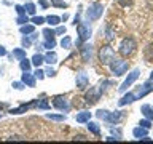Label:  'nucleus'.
I'll return each instance as SVG.
<instances>
[{
  "mask_svg": "<svg viewBox=\"0 0 153 144\" xmlns=\"http://www.w3.org/2000/svg\"><path fill=\"white\" fill-rule=\"evenodd\" d=\"M136 48H137L136 40H134L132 37H126L121 43H120V55L128 58V56H131L132 53L136 51Z\"/></svg>",
  "mask_w": 153,
  "mask_h": 144,
  "instance_id": "nucleus-1",
  "label": "nucleus"
},
{
  "mask_svg": "<svg viewBox=\"0 0 153 144\" xmlns=\"http://www.w3.org/2000/svg\"><path fill=\"white\" fill-rule=\"evenodd\" d=\"M115 59V51L110 45H104L99 50V61L104 66H110V62Z\"/></svg>",
  "mask_w": 153,
  "mask_h": 144,
  "instance_id": "nucleus-2",
  "label": "nucleus"
},
{
  "mask_svg": "<svg viewBox=\"0 0 153 144\" xmlns=\"http://www.w3.org/2000/svg\"><path fill=\"white\" fill-rule=\"evenodd\" d=\"M102 13H104L102 3L96 2L93 5H89V8L86 10V19H88V21H96V19H99L102 16Z\"/></svg>",
  "mask_w": 153,
  "mask_h": 144,
  "instance_id": "nucleus-3",
  "label": "nucleus"
},
{
  "mask_svg": "<svg viewBox=\"0 0 153 144\" xmlns=\"http://www.w3.org/2000/svg\"><path fill=\"white\" fill-rule=\"evenodd\" d=\"M128 67H129V62L123 61V59H113L110 62V69H112L115 75H123L128 70Z\"/></svg>",
  "mask_w": 153,
  "mask_h": 144,
  "instance_id": "nucleus-4",
  "label": "nucleus"
},
{
  "mask_svg": "<svg viewBox=\"0 0 153 144\" xmlns=\"http://www.w3.org/2000/svg\"><path fill=\"white\" fill-rule=\"evenodd\" d=\"M76 32H78V40H76V45H83V43L91 37V29L86 26V24H78L76 26Z\"/></svg>",
  "mask_w": 153,
  "mask_h": 144,
  "instance_id": "nucleus-5",
  "label": "nucleus"
},
{
  "mask_svg": "<svg viewBox=\"0 0 153 144\" xmlns=\"http://www.w3.org/2000/svg\"><path fill=\"white\" fill-rule=\"evenodd\" d=\"M139 74H140V70H139V69H134L131 74L126 77V80H124L123 83H121V86H120V91H126V90H128V86H131L134 82L139 79Z\"/></svg>",
  "mask_w": 153,
  "mask_h": 144,
  "instance_id": "nucleus-6",
  "label": "nucleus"
},
{
  "mask_svg": "<svg viewBox=\"0 0 153 144\" xmlns=\"http://www.w3.org/2000/svg\"><path fill=\"white\" fill-rule=\"evenodd\" d=\"M53 106H54L57 110H61V112H67V110L70 109V106H69V103H67V99L64 96H54V98H53Z\"/></svg>",
  "mask_w": 153,
  "mask_h": 144,
  "instance_id": "nucleus-7",
  "label": "nucleus"
},
{
  "mask_svg": "<svg viewBox=\"0 0 153 144\" xmlns=\"http://www.w3.org/2000/svg\"><path fill=\"white\" fill-rule=\"evenodd\" d=\"M80 56L83 62H89L91 61V56H93V46H91V43H83L80 48Z\"/></svg>",
  "mask_w": 153,
  "mask_h": 144,
  "instance_id": "nucleus-8",
  "label": "nucleus"
},
{
  "mask_svg": "<svg viewBox=\"0 0 153 144\" xmlns=\"http://www.w3.org/2000/svg\"><path fill=\"white\" fill-rule=\"evenodd\" d=\"M99 90H96V88H89V91L85 94V103L86 104H89V106H93L96 104L99 101Z\"/></svg>",
  "mask_w": 153,
  "mask_h": 144,
  "instance_id": "nucleus-9",
  "label": "nucleus"
},
{
  "mask_svg": "<svg viewBox=\"0 0 153 144\" xmlns=\"http://www.w3.org/2000/svg\"><path fill=\"white\" fill-rule=\"evenodd\" d=\"M21 80H22L24 85H26V86H30V88H33V86L37 85V77L33 75V74H30V70H24Z\"/></svg>",
  "mask_w": 153,
  "mask_h": 144,
  "instance_id": "nucleus-10",
  "label": "nucleus"
},
{
  "mask_svg": "<svg viewBox=\"0 0 153 144\" xmlns=\"http://www.w3.org/2000/svg\"><path fill=\"white\" fill-rule=\"evenodd\" d=\"M76 88L78 90H85L86 86L89 85V77L86 75V72H80V74H76Z\"/></svg>",
  "mask_w": 153,
  "mask_h": 144,
  "instance_id": "nucleus-11",
  "label": "nucleus"
},
{
  "mask_svg": "<svg viewBox=\"0 0 153 144\" xmlns=\"http://www.w3.org/2000/svg\"><path fill=\"white\" fill-rule=\"evenodd\" d=\"M152 90H153V86H152V82H150V80H148V82H145V83H143V85L140 86V88H139V91H137V93H134V94H136V99H139V98H143V96H145V94H148Z\"/></svg>",
  "mask_w": 153,
  "mask_h": 144,
  "instance_id": "nucleus-12",
  "label": "nucleus"
},
{
  "mask_svg": "<svg viewBox=\"0 0 153 144\" xmlns=\"http://www.w3.org/2000/svg\"><path fill=\"white\" fill-rule=\"evenodd\" d=\"M37 103H38V99H33L32 103L22 104V106H19V107H16V109H11V110H10V114H22V112H26L27 109L33 107V106H35V107H37Z\"/></svg>",
  "mask_w": 153,
  "mask_h": 144,
  "instance_id": "nucleus-13",
  "label": "nucleus"
},
{
  "mask_svg": "<svg viewBox=\"0 0 153 144\" xmlns=\"http://www.w3.org/2000/svg\"><path fill=\"white\" fill-rule=\"evenodd\" d=\"M89 118H91L89 110H80V112H76V115H75V120L78 123H88Z\"/></svg>",
  "mask_w": 153,
  "mask_h": 144,
  "instance_id": "nucleus-14",
  "label": "nucleus"
},
{
  "mask_svg": "<svg viewBox=\"0 0 153 144\" xmlns=\"http://www.w3.org/2000/svg\"><path fill=\"white\" fill-rule=\"evenodd\" d=\"M134 101H136V94H134V93H126L121 99L118 101V104L120 106H126L129 103H134Z\"/></svg>",
  "mask_w": 153,
  "mask_h": 144,
  "instance_id": "nucleus-15",
  "label": "nucleus"
},
{
  "mask_svg": "<svg viewBox=\"0 0 153 144\" xmlns=\"http://www.w3.org/2000/svg\"><path fill=\"white\" fill-rule=\"evenodd\" d=\"M120 118H121V112H120V110H115V112H108V117H107L105 122H108V123H118Z\"/></svg>",
  "mask_w": 153,
  "mask_h": 144,
  "instance_id": "nucleus-16",
  "label": "nucleus"
},
{
  "mask_svg": "<svg viewBox=\"0 0 153 144\" xmlns=\"http://www.w3.org/2000/svg\"><path fill=\"white\" fill-rule=\"evenodd\" d=\"M147 133H148V128H143V127H140V125H139L137 128H134V130H132L134 138H137V139H140V138H143V136H147Z\"/></svg>",
  "mask_w": 153,
  "mask_h": 144,
  "instance_id": "nucleus-17",
  "label": "nucleus"
},
{
  "mask_svg": "<svg viewBox=\"0 0 153 144\" xmlns=\"http://www.w3.org/2000/svg\"><path fill=\"white\" fill-rule=\"evenodd\" d=\"M45 62H48V64H56V62H57V55H56V51L48 50V53L45 55Z\"/></svg>",
  "mask_w": 153,
  "mask_h": 144,
  "instance_id": "nucleus-18",
  "label": "nucleus"
},
{
  "mask_svg": "<svg viewBox=\"0 0 153 144\" xmlns=\"http://www.w3.org/2000/svg\"><path fill=\"white\" fill-rule=\"evenodd\" d=\"M140 110H142V114H143V117H145V118H148V120H153V107H152V106L143 104Z\"/></svg>",
  "mask_w": 153,
  "mask_h": 144,
  "instance_id": "nucleus-19",
  "label": "nucleus"
},
{
  "mask_svg": "<svg viewBox=\"0 0 153 144\" xmlns=\"http://www.w3.org/2000/svg\"><path fill=\"white\" fill-rule=\"evenodd\" d=\"M43 62H45V56L40 55V53H35V55L32 56V64L35 67H40Z\"/></svg>",
  "mask_w": 153,
  "mask_h": 144,
  "instance_id": "nucleus-20",
  "label": "nucleus"
},
{
  "mask_svg": "<svg viewBox=\"0 0 153 144\" xmlns=\"http://www.w3.org/2000/svg\"><path fill=\"white\" fill-rule=\"evenodd\" d=\"M11 56L16 58L18 61H21V59H24V58H26V50H24V48H16V50H13Z\"/></svg>",
  "mask_w": 153,
  "mask_h": 144,
  "instance_id": "nucleus-21",
  "label": "nucleus"
},
{
  "mask_svg": "<svg viewBox=\"0 0 153 144\" xmlns=\"http://www.w3.org/2000/svg\"><path fill=\"white\" fill-rule=\"evenodd\" d=\"M45 21L50 24V26H57V24L61 22V18H59V16H56V14H50V16H46V18H45Z\"/></svg>",
  "mask_w": 153,
  "mask_h": 144,
  "instance_id": "nucleus-22",
  "label": "nucleus"
},
{
  "mask_svg": "<svg viewBox=\"0 0 153 144\" xmlns=\"http://www.w3.org/2000/svg\"><path fill=\"white\" fill-rule=\"evenodd\" d=\"M46 118L54 120V122H64L67 117H65L64 114H46Z\"/></svg>",
  "mask_w": 153,
  "mask_h": 144,
  "instance_id": "nucleus-23",
  "label": "nucleus"
},
{
  "mask_svg": "<svg viewBox=\"0 0 153 144\" xmlns=\"http://www.w3.org/2000/svg\"><path fill=\"white\" fill-rule=\"evenodd\" d=\"M50 107H51V104L48 103V99H46V98L38 99V103H37V109H40V110H46V109H50Z\"/></svg>",
  "mask_w": 153,
  "mask_h": 144,
  "instance_id": "nucleus-24",
  "label": "nucleus"
},
{
  "mask_svg": "<svg viewBox=\"0 0 153 144\" xmlns=\"http://www.w3.org/2000/svg\"><path fill=\"white\" fill-rule=\"evenodd\" d=\"M88 130L93 134H96V136H99L100 134V128H99V125L97 123H94V122H88Z\"/></svg>",
  "mask_w": 153,
  "mask_h": 144,
  "instance_id": "nucleus-25",
  "label": "nucleus"
},
{
  "mask_svg": "<svg viewBox=\"0 0 153 144\" xmlns=\"http://www.w3.org/2000/svg\"><path fill=\"white\" fill-rule=\"evenodd\" d=\"M33 31H35V27H33L32 24H22V26L19 27V32L24 34V35H26V34H32Z\"/></svg>",
  "mask_w": 153,
  "mask_h": 144,
  "instance_id": "nucleus-26",
  "label": "nucleus"
},
{
  "mask_svg": "<svg viewBox=\"0 0 153 144\" xmlns=\"http://www.w3.org/2000/svg\"><path fill=\"white\" fill-rule=\"evenodd\" d=\"M19 67L22 69V72H24V70H30V67H32V61H29L27 58H24V59L19 61Z\"/></svg>",
  "mask_w": 153,
  "mask_h": 144,
  "instance_id": "nucleus-27",
  "label": "nucleus"
},
{
  "mask_svg": "<svg viewBox=\"0 0 153 144\" xmlns=\"http://www.w3.org/2000/svg\"><path fill=\"white\" fill-rule=\"evenodd\" d=\"M145 59L147 61H153V43H150V45H147V48H145Z\"/></svg>",
  "mask_w": 153,
  "mask_h": 144,
  "instance_id": "nucleus-28",
  "label": "nucleus"
},
{
  "mask_svg": "<svg viewBox=\"0 0 153 144\" xmlns=\"http://www.w3.org/2000/svg\"><path fill=\"white\" fill-rule=\"evenodd\" d=\"M56 46V38H51V40H48L45 38V42L42 43V48H46V50H51V48Z\"/></svg>",
  "mask_w": 153,
  "mask_h": 144,
  "instance_id": "nucleus-29",
  "label": "nucleus"
},
{
  "mask_svg": "<svg viewBox=\"0 0 153 144\" xmlns=\"http://www.w3.org/2000/svg\"><path fill=\"white\" fill-rule=\"evenodd\" d=\"M61 46L69 50V48L72 46V38H70L69 35H64V37H62V40H61Z\"/></svg>",
  "mask_w": 153,
  "mask_h": 144,
  "instance_id": "nucleus-30",
  "label": "nucleus"
},
{
  "mask_svg": "<svg viewBox=\"0 0 153 144\" xmlns=\"http://www.w3.org/2000/svg\"><path fill=\"white\" fill-rule=\"evenodd\" d=\"M24 8H26V13L30 14V16H33V14H35V11H37V7H35L33 3H30V2H27Z\"/></svg>",
  "mask_w": 153,
  "mask_h": 144,
  "instance_id": "nucleus-31",
  "label": "nucleus"
},
{
  "mask_svg": "<svg viewBox=\"0 0 153 144\" xmlns=\"http://www.w3.org/2000/svg\"><path fill=\"white\" fill-rule=\"evenodd\" d=\"M51 5L53 7H57V8H69V5L64 0H51Z\"/></svg>",
  "mask_w": 153,
  "mask_h": 144,
  "instance_id": "nucleus-32",
  "label": "nucleus"
},
{
  "mask_svg": "<svg viewBox=\"0 0 153 144\" xmlns=\"http://www.w3.org/2000/svg\"><path fill=\"white\" fill-rule=\"evenodd\" d=\"M105 38H107V42H112L115 38V32L112 31V27L107 26V31H105Z\"/></svg>",
  "mask_w": 153,
  "mask_h": 144,
  "instance_id": "nucleus-33",
  "label": "nucleus"
},
{
  "mask_svg": "<svg viewBox=\"0 0 153 144\" xmlns=\"http://www.w3.org/2000/svg\"><path fill=\"white\" fill-rule=\"evenodd\" d=\"M43 35H45V38H48V40H51V38H54L56 31H53V29H45V31H43Z\"/></svg>",
  "mask_w": 153,
  "mask_h": 144,
  "instance_id": "nucleus-34",
  "label": "nucleus"
},
{
  "mask_svg": "<svg viewBox=\"0 0 153 144\" xmlns=\"http://www.w3.org/2000/svg\"><path fill=\"white\" fill-rule=\"evenodd\" d=\"M96 115H97V118H100V120H107V117H108V110L100 109V110H97V112H96Z\"/></svg>",
  "mask_w": 153,
  "mask_h": 144,
  "instance_id": "nucleus-35",
  "label": "nucleus"
},
{
  "mask_svg": "<svg viewBox=\"0 0 153 144\" xmlns=\"http://www.w3.org/2000/svg\"><path fill=\"white\" fill-rule=\"evenodd\" d=\"M16 22L19 24V26H22V24H26V22H29L27 13H26V14H19V16L16 18Z\"/></svg>",
  "mask_w": 153,
  "mask_h": 144,
  "instance_id": "nucleus-36",
  "label": "nucleus"
},
{
  "mask_svg": "<svg viewBox=\"0 0 153 144\" xmlns=\"http://www.w3.org/2000/svg\"><path fill=\"white\" fill-rule=\"evenodd\" d=\"M30 21L33 22V26H42L43 22H46V21H45V18H42V16H33Z\"/></svg>",
  "mask_w": 153,
  "mask_h": 144,
  "instance_id": "nucleus-37",
  "label": "nucleus"
},
{
  "mask_svg": "<svg viewBox=\"0 0 153 144\" xmlns=\"http://www.w3.org/2000/svg\"><path fill=\"white\" fill-rule=\"evenodd\" d=\"M33 75H35L38 80H43V79H45V70H42V69H38V67H37V70L33 72Z\"/></svg>",
  "mask_w": 153,
  "mask_h": 144,
  "instance_id": "nucleus-38",
  "label": "nucleus"
},
{
  "mask_svg": "<svg viewBox=\"0 0 153 144\" xmlns=\"http://www.w3.org/2000/svg\"><path fill=\"white\" fill-rule=\"evenodd\" d=\"M139 125H140V127H143V128H148V130H150V128H152V120H148V118L140 120V122H139Z\"/></svg>",
  "mask_w": 153,
  "mask_h": 144,
  "instance_id": "nucleus-39",
  "label": "nucleus"
},
{
  "mask_svg": "<svg viewBox=\"0 0 153 144\" xmlns=\"http://www.w3.org/2000/svg\"><path fill=\"white\" fill-rule=\"evenodd\" d=\"M21 43H22V48H29V46H30V43H32V38H29V37H22Z\"/></svg>",
  "mask_w": 153,
  "mask_h": 144,
  "instance_id": "nucleus-40",
  "label": "nucleus"
},
{
  "mask_svg": "<svg viewBox=\"0 0 153 144\" xmlns=\"http://www.w3.org/2000/svg\"><path fill=\"white\" fill-rule=\"evenodd\" d=\"M108 85H112V82H110V80H104L102 83H100V86H99V93H102V91H105V88H107Z\"/></svg>",
  "mask_w": 153,
  "mask_h": 144,
  "instance_id": "nucleus-41",
  "label": "nucleus"
},
{
  "mask_svg": "<svg viewBox=\"0 0 153 144\" xmlns=\"http://www.w3.org/2000/svg\"><path fill=\"white\" fill-rule=\"evenodd\" d=\"M11 86H13L14 90H22L26 85H24V83H22V80H21V82H13V85H11Z\"/></svg>",
  "mask_w": 153,
  "mask_h": 144,
  "instance_id": "nucleus-42",
  "label": "nucleus"
},
{
  "mask_svg": "<svg viewBox=\"0 0 153 144\" xmlns=\"http://www.w3.org/2000/svg\"><path fill=\"white\" fill-rule=\"evenodd\" d=\"M14 10H16L18 14H26V8L21 7V5H16V7H14Z\"/></svg>",
  "mask_w": 153,
  "mask_h": 144,
  "instance_id": "nucleus-43",
  "label": "nucleus"
},
{
  "mask_svg": "<svg viewBox=\"0 0 153 144\" xmlns=\"http://www.w3.org/2000/svg\"><path fill=\"white\" fill-rule=\"evenodd\" d=\"M45 75H48V77H54V75H56V70L53 69V67H48V69L45 70Z\"/></svg>",
  "mask_w": 153,
  "mask_h": 144,
  "instance_id": "nucleus-44",
  "label": "nucleus"
},
{
  "mask_svg": "<svg viewBox=\"0 0 153 144\" xmlns=\"http://www.w3.org/2000/svg\"><path fill=\"white\" fill-rule=\"evenodd\" d=\"M118 3L121 7H129V5H132V0H118Z\"/></svg>",
  "mask_w": 153,
  "mask_h": 144,
  "instance_id": "nucleus-45",
  "label": "nucleus"
},
{
  "mask_svg": "<svg viewBox=\"0 0 153 144\" xmlns=\"http://www.w3.org/2000/svg\"><path fill=\"white\" fill-rule=\"evenodd\" d=\"M64 34H65V27L64 26H59L56 29V35H64Z\"/></svg>",
  "mask_w": 153,
  "mask_h": 144,
  "instance_id": "nucleus-46",
  "label": "nucleus"
},
{
  "mask_svg": "<svg viewBox=\"0 0 153 144\" xmlns=\"http://www.w3.org/2000/svg\"><path fill=\"white\" fill-rule=\"evenodd\" d=\"M78 24H80V13H76L74 19V26H78Z\"/></svg>",
  "mask_w": 153,
  "mask_h": 144,
  "instance_id": "nucleus-47",
  "label": "nucleus"
},
{
  "mask_svg": "<svg viewBox=\"0 0 153 144\" xmlns=\"http://www.w3.org/2000/svg\"><path fill=\"white\" fill-rule=\"evenodd\" d=\"M38 3H40V7H42V8H48V2H46V0H40Z\"/></svg>",
  "mask_w": 153,
  "mask_h": 144,
  "instance_id": "nucleus-48",
  "label": "nucleus"
},
{
  "mask_svg": "<svg viewBox=\"0 0 153 144\" xmlns=\"http://www.w3.org/2000/svg\"><path fill=\"white\" fill-rule=\"evenodd\" d=\"M7 55V50H5V46H0V56H5Z\"/></svg>",
  "mask_w": 153,
  "mask_h": 144,
  "instance_id": "nucleus-49",
  "label": "nucleus"
},
{
  "mask_svg": "<svg viewBox=\"0 0 153 144\" xmlns=\"http://www.w3.org/2000/svg\"><path fill=\"white\" fill-rule=\"evenodd\" d=\"M67 19H69V14H64V16L61 18V21H67Z\"/></svg>",
  "mask_w": 153,
  "mask_h": 144,
  "instance_id": "nucleus-50",
  "label": "nucleus"
},
{
  "mask_svg": "<svg viewBox=\"0 0 153 144\" xmlns=\"http://www.w3.org/2000/svg\"><path fill=\"white\" fill-rule=\"evenodd\" d=\"M150 82H152V85H153V72L150 74Z\"/></svg>",
  "mask_w": 153,
  "mask_h": 144,
  "instance_id": "nucleus-51",
  "label": "nucleus"
},
{
  "mask_svg": "<svg viewBox=\"0 0 153 144\" xmlns=\"http://www.w3.org/2000/svg\"><path fill=\"white\" fill-rule=\"evenodd\" d=\"M0 118H2V114H0Z\"/></svg>",
  "mask_w": 153,
  "mask_h": 144,
  "instance_id": "nucleus-52",
  "label": "nucleus"
}]
</instances>
